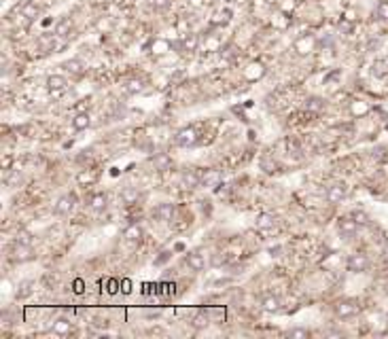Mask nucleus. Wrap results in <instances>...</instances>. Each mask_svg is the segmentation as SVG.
Instances as JSON below:
<instances>
[{
	"mask_svg": "<svg viewBox=\"0 0 388 339\" xmlns=\"http://www.w3.org/2000/svg\"><path fill=\"white\" fill-rule=\"evenodd\" d=\"M74 206H76V195L74 193H66V195H62L60 200L55 202L53 212L58 216H66V214H70V212L74 210Z\"/></svg>",
	"mask_w": 388,
	"mask_h": 339,
	"instance_id": "f257e3e1",
	"label": "nucleus"
},
{
	"mask_svg": "<svg viewBox=\"0 0 388 339\" xmlns=\"http://www.w3.org/2000/svg\"><path fill=\"white\" fill-rule=\"evenodd\" d=\"M361 312V305L356 301H350V299H344V301H337L335 303V316L337 318H352Z\"/></svg>",
	"mask_w": 388,
	"mask_h": 339,
	"instance_id": "f03ea898",
	"label": "nucleus"
},
{
	"mask_svg": "<svg viewBox=\"0 0 388 339\" xmlns=\"http://www.w3.org/2000/svg\"><path fill=\"white\" fill-rule=\"evenodd\" d=\"M367 270H369V259H367V254H363V252L350 254V259H348V271H352V273H363Z\"/></svg>",
	"mask_w": 388,
	"mask_h": 339,
	"instance_id": "7ed1b4c3",
	"label": "nucleus"
},
{
	"mask_svg": "<svg viewBox=\"0 0 388 339\" xmlns=\"http://www.w3.org/2000/svg\"><path fill=\"white\" fill-rule=\"evenodd\" d=\"M318 45V38L312 36V34H303V36H299L297 40H295V51H297L299 55H308L314 51V47Z\"/></svg>",
	"mask_w": 388,
	"mask_h": 339,
	"instance_id": "20e7f679",
	"label": "nucleus"
},
{
	"mask_svg": "<svg viewBox=\"0 0 388 339\" xmlns=\"http://www.w3.org/2000/svg\"><path fill=\"white\" fill-rule=\"evenodd\" d=\"M358 227H361V225H358L352 216H344V218H340V221H337V231H340L342 237H346V239L354 237L356 231H358Z\"/></svg>",
	"mask_w": 388,
	"mask_h": 339,
	"instance_id": "39448f33",
	"label": "nucleus"
},
{
	"mask_svg": "<svg viewBox=\"0 0 388 339\" xmlns=\"http://www.w3.org/2000/svg\"><path fill=\"white\" fill-rule=\"evenodd\" d=\"M11 259L15 261V263H28V261L34 259V252H32V246H26V244H17L13 246L11 250Z\"/></svg>",
	"mask_w": 388,
	"mask_h": 339,
	"instance_id": "423d86ee",
	"label": "nucleus"
},
{
	"mask_svg": "<svg viewBox=\"0 0 388 339\" xmlns=\"http://www.w3.org/2000/svg\"><path fill=\"white\" fill-rule=\"evenodd\" d=\"M174 142L178 146H195L197 144V132L193 130V127H185V130H180L178 134H176Z\"/></svg>",
	"mask_w": 388,
	"mask_h": 339,
	"instance_id": "0eeeda50",
	"label": "nucleus"
},
{
	"mask_svg": "<svg viewBox=\"0 0 388 339\" xmlns=\"http://www.w3.org/2000/svg\"><path fill=\"white\" fill-rule=\"evenodd\" d=\"M346 195H348V187L344 185V182H337V185H331L327 189V202L329 203H340L346 200Z\"/></svg>",
	"mask_w": 388,
	"mask_h": 339,
	"instance_id": "6e6552de",
	"label": "nucleus"
},
{
	"mask_svg": "<svg viewBox=\"0 0 388 339\" xmlns=\"http://www.w3.org/2000/svg\"><path fill=\"white\" fill-rule=\"evenodd\" d=\"M174 212H176L174 203H159V206L153 210V216L157 218L159 223H170L174 218Z\"/></svg>",
	"mask_w": 388,
	"mask_h": 339,
	"instance_id": "1a4fd4ad",
	"label": "nucleus"
},
{
	"mask_svg": "<svg viewBox=\"0 0 388 339\" xmlns=\"http://www.w3.org/2000/svg\"><path fill=\"white\" fill-rule=\"evenodd\" d=\"M72 28H74V24H72V19L70 17H62L58 24H55V28H53V34L58 38H66V36H70V32H72Z\"/></svg>",
	"mask_w": 388,
	"mask_h": 339,
	"instance_id": "9d476101",
	"label": "nucleus"
},
{
	"mask_svg": "<svg viewBox=\"0 0 388 339\" xmlns=\"http://www.w3.org/2000/svg\"><path fill=\"white\" fill-rule=\"evenodd\" d=\"M68 87V79L64 74H51L47 76V89L49 91H66Z\"/></svg>",
	"mask_w": 388,
	"mask_h": 339,
	"instance_id": "9b49d317",
	"label": "nucleus"
},
{
	"mask_svg": "<svg viewBox=\"0 0 388 339\" xmlns=\"http://www.w3.org/2000/svg\"><path fill=\"white\" fill-rule=\"evenodd\" d=\"M180 182H182V187H185V189H197L202 185V176L197 172H193V170H187V172H182Z\"/></svg>",
	"mask_w": 388,
	"mask_h": 339,
	"instance_id": "f8f14e48",
	"label": "nucleus"
},
{
	"mask_svg": "<svg viewBox=\"0 0 388 339\" xmlns=\"http://www.w3.org/2000/svg\"><path fill=\"white\" fill-rule=\"evenodd\" d=\"M185 263H187V267L191 271H202L204 267H206V259H204L202 254H197V252H189L185 257Z\"/></svg>",
	"mask_w": 388,
	"mask_h": 339,
	"instance_id": "ddd939ff",
	"label": "nucleus"
},
{
	"mask_svg": "<svg viewBox=\"0 0 388 339\" xmlns=\"http://www.w3.org/2000/svg\"><path fill=\"white\" fill-rule=\"evenodd\" d=\"M19 13H22V17L34 21V19H38V15H40V6H38L36 2H32V0H28V2L22 4Z\"/></svg>",
	"mask_w": 388,
	"mask_h": 339,
	"instance_id": "4468645a",
	"label": "nucleus"
},
{
	"mask_svg": "<svg viewBox=\"0 0 388 339\" xmlns=\"http://www.w3.org/2000/svg\"><path fill=\"white\" fill-rule=\"evenodd\" d=\"M261 307H263V312H267V314H278L280 309H282V303H280L278 297L267 295L265 299L261 301Z\"/></svg>",
	"mask_w": 388,
	"mask_h": 339,
	"instance_id": "2eb2a0df",
	"label": "nucleus"
},
{
	"mask_svg": "<svg viewBox=\"0 0 388 339\" xmlns=\"http://www.w3.org/2000/svg\"><path fill=\"white\" fill-rule=\"evenodd\" d=\"M24 182V174L19 172V170H6V176H4V185L9 189H17L22 187Z\"/></svg>",
	"mask_w": 388,
	"mask_h": 339,
	"instance_id": "dca6fc26",
	"label": "nucleus"
},
{
	"mask_svg": "<svg viewBox=\"0 0 388 339\" xmlns=\"http://www.w3.org/2000/svg\"><path fill=\"white\" fill-rule=\"evenodd\" d=\"M153 168L157 170V172H166V170L172 168V157L166 155V153H157L153 157Z\"/></svg>",
	"mask_w": 388,
	"mask_h": 339,
	"instance_id": "f3484780",
	"label": "nucleus"
},
{
	"mask_svg": "<svg viewBox=\"0 0 388 339\" xmlns=\"http://www.w3.org/2000/svg\"><path fill=\"white\" fill-rule=\"evenodd\" d=\"M274 225H276V216L270 214V212H263V214L257 216V229L270 231V229H274Z\"/></svg>",
	"mask_w": 388,
	"mask_h": 339,
	"instance_id": "a211bd4d",
	"label": "nucleus"
},
{
	"mask_svg": "<svg viewBox=\"0 0 388 339\" xmlns=\"http://www.w3.org/2000/svg\"><path fill=\"white\" fill-rule=\"evenodd\" d=\"M180 42H182V49H185V51L193 53V51H197V47H200V36H197L195 32H189V34L182 36Z\"/></svg>",
	"mask_w": 388,
	"mask_h": 339,
	"instance_id": "6ab92c4d",
	"label": "nucleus"
},
{
	"mask_svg": "<svg viewBox=\"0 0 388 339\" xmlns=\"http://www.w3.org/2000/svg\"><path fill=\"white\" fill-rule=\"evenodd\" d=\"M89 125H91V117H89V112H79V115H74V119H72V127H74L76 132H85Z\"/></svg>",
	"mask_w": 388,
	"mask_h": 339,
	"instance_id": "aec40b11",
	"label": "nucleus"
},
{
	"mask_svg": "<svg viewBox=\"0 0 388 339\" xmlns=\"http://www.w3.org/2000/svg\"><path fill=\"white\" fill-rule=\"evenodd\" d=\"M62 68L64 70H68L70 74H74V76H81L83 74V70H85V66H83V62L81 60H68V62H64L62 64Z\"/></svg>",
	"mask_w": 388,
	"mask_h": 339,
	"instance_id": "412c9836",
	"label": "nucleus"
},
{
	"mask_svg": "<svg viewBox=\"0 0 388 339\" xmlns=\"http://www.w3.org/2000/svg\"><path fill=\"white\" fill-rule=\"evenodd\" d=\"M106 195L104 193H96V195H91L89 197V208L94 210V212H102L104 208H106Z\"/></svg>",
	"mask_w": 388,
	"mask_h": 339,
	"instance_id": "4be33fe9",
	"label": "nucleus"
},
{
	"mask_svg": "<svg viewBox=\"0 0 388 339\" xmlns=\"http://www.w3.org/2000/svg\"><path fill=\"white\" fill-rule=\"evenodd\" d=\"M32 293H34V282L24 280V282H19L15 297L17 299H28V297H32Z\"/></svg>",
	"mask_w": 388,
	"mask_h": 339,
	"instance_id": "5701e85b",
	"label": "nucleus"
},
{
	"mask_svg": "<svg viewBox=\"0 0 388 339\" xmlns=\"http://www.w3.org/2000/svg\"><path fill=\"white\" fill-rule=\"evenodd\" d=\"M371 72H373V76H378V79H384V76L388 74V58H384V60H376V62H373Z\"/></svg>",
	"mask_w": 388,
	"mask_h": 339,
	"instance_id": "b1692460",
	"label": "nucleus"
},
{
	"mask_svg": "<svg viewBox=\"0 0 388 339\" xmlns=\"http://www.w3.org/2000/svg\"><path fill=\"white\" fill-rule=\"evenodd\" d=\"M123 237L128 239V242H140V239H142V229L138 227V225H130L128 229L123 231Z\"/></svg>",
	"mask_w": 388,
	"mask_h": 339,
	"instance_id": "393cba45",
	"label": "nucleus"
},
{
	"mask_svg": "<svg viewBox=\"0 0 388 339\" xmlns=\"http://www.w3.org/2000/svg\"><path fill=\"white\" fill-rule=\"evenodd\" d=\"M218 180H221V174H218L216 170H208V172L202 176V185H206V187L218 185Z\"/></svg>",
	"mask_w": 388,
	"mask_h": 339,
	"instance_id": "a878e982",
	"label": "nucleus"
},
{
	"mask_svg": "<svg viewBox=\"0 0 388 339\" xmlns=\"http://www.w3.org/2000/svg\"><path fill=\"white\" fill-rule=\"evenodd\" d=\"M306 108L312 110V112H318V110L324 108V100H322V98H318V96L308 98V100H306Z\"/></svg>",
	"mask_w": 388,
	"mask_h": 339,
	"instance_id": "bb28decb",
	"label": "nucleus"
},
{
	"mask_svg": "<svg viewBox=\"0 0 388 339\" xmlns=\"http://www.w3.org/2000/svg\"><path fill=\"white\" fill-rule=\"evenodd\" d=\"M121 202L123 203H128V206H132V203H136L138 202V191L136 189H123L121 191Z\"/></svg>",
	"mask_w": 388,
	"mask_h": 339,
	"instance_id": "cd10ccee",
	"label": "nucleus"
},
{
	"mask_svg": "<svg viewBox=\"0 0 388 339\" xmlns=\"http://www.w3.org/2000/svg\"><path fill=\"white\" fill-rule=\"evenodd\" d=\"M376 19L388 21V0H380L376 4Z\"/></svg>",
	"mask_w": 388,
	"mask_h": 339,
	"instance_id": "c85d7f7f",
	"label": "nucleus"
},
{
	"mask_svg": "<svg viewBox=\"0 0 388 339\" xmlns=\"http://www.w3.org/2000/svg\"><path fill=\"white\" fill-rule=\"evenodd\" d=\"M142 81H140V79H130L128 83H125V91H128V94H134V96H136V94H142Z\"/></svg>",
	"mask_w": 388,
	"mask_h": 339,
	"instance_id": "c756f323",
	"label": "nucleus"
},
{
	"mask_svg": "<svg viewBox=\"0 0 388 339\" xmlns=\"http://www.w3.org/2000/svg\"><path fill=\"white\" fill-rule=\"evenodd\" d=\"M310 335H312V331L303 329V327H297V329L288 331V337H291V339H310Z\"/></svg>",
	"mask_w": 388,
	"mask_h": 339,
	"instance_id": "7c9ffc66",
	"label": "nucleus"
},
{
	"mask_svg": "<svg viewBox=\"0 0 388 339\" xmlns=\"http://www.w3.org/2000/svg\"><path fill=\"white\" fill-rule=\"evenodd\" d=\"M350 110H352V115H365V112H369V106L361 100H354L350 104Z\"/></svg>",
	"mask_w": 388,
	"mask_h": 339,
	"instance_id": "2f4dec72",
	"label": "nucleus"
},
{
	"mask_svg": "<svg viewBox=\"0 0 388 339\" xmlns=\"http://www.w3.org/2000/svg\"><path fill=\"white\" fill-rule=\"evenodd\" d=\"M17 244H26V246H32V242H34V236L30 231H26V229H22L17 233V239H15Z\"/></svg>",
	"mask_w": 388,
	"mask_h": 339,
	"instance_id": "473e14b6",
	"label": "nucleus"
},
{
	"mask_svg": "<svg viewBox=\"0 0 388 339\" xmlns=\"http://www.w3.org/2000/svg\"><path fill=\"white\" fill-rule=\"evenodd\" d=\"M53 333H60V335L70 333V322H68V320H58V322H53Z\"/></svg>",
	"mask_w": 388,
	"mask_h": 339,
	"instance_id": "72a5a7b5",
	"label": "nucleus"
},
{
	"mask_svg": "<svg viewBox=\"0 0 388 339\" xmlns=\"http://www.w3.org/2000/svg\"><path fill=\"white\" fill-rule=\"evenodd\" d=\"M193 327L195 329H204V327H208V316H206V312H200L195 318H193Z\"/></svg>",
	"mask_w": 388,
	"mask_h": 339,
	"instance_id": "f704fd0d",
	"label": "nucleus"
},
{
	"mask_svg": "<svg viewBox=\"0 0 388 339\" xmlns=\"http://www.w3.org/2000/svg\"><path fill=\"white\" fill-rule=\"evenodd\" d=\"M337 30H340L342 34H350L352 30H354V24H352V21H348V19H342L340 24H337Z\"/></svg>",
	"mask_w": 388,
	"mask_h": 339,
	"instance_id": "c9c22d12",
	"label": "nucleus"
},
{
	"mask_svg": "<svg viewBox=\"0 0 388 339\" xmlns=\"http://www.w3.org/2000/svg\"><path fill=\"white\" fill-rule=\"evenodd\" d=\"M352 218H354L358 225H367V223H369V216H367V212H363V210H354V212H352Z\"/></svg>",
	"mask_w": 388,
	"mask_h": 339,
	"instance_id": "e433bc0d",
	"label": "nucleus"
},
{
	"mask_svg": "<svg viewBox=\"0 0 388 339\" xmlns=\"http://www.w3.org/2000/svg\"><path fill=\"white\" fill-rule=\"evenodd\" d=\"M172 4V0H151V6L155 11H166Z\"/></svg>",
	"mask_w": 388,
	"mask_h": 339,
	"instance_id": "4c0bfd02",
	"label": "nucleus"
},
{
	"mask_svg": "<svg viewBox=\"0 0 388 339\" xmlns=\"http://www.w3.org/2000/svg\"><path fill=\"white\" fill-rule=\"evenodd\" d=\"M210 263H212L214 267H221V265L227 263V257H225V254H221V252H214L212 259H210Z\"/></svg>",
	"mask_w": 388,
	"mask_h": 339,
	"instance_id": "58836bf2",
	"label": "nucleus"
},
{
	"mask_svg": "<svg viewBox=\"0 0 388 339\" xmlns=\"http://www.w3.org/2000/svg\"><path fill=\"white\" fill-rule=\"evenodd\" d=\"M121 286H123V293H125V295H128V293L132 291V282H130V280H123V282H121Z\"/></svg>",
	"mask_w": 388,
	"mask_h": 339,
	"instance_id": "ea45409f",
	"label": "nucleus"
},
{
	"mask_svg": "<svg viewBox=\"0 0 388 339\" xmlns=\"http://www.w3.org/2000/svg\"><path fill=\"white\" fill-rule=\"evenodd\" d=\"M378 47H380V40H369V45H367L369 51H373V49H378Z\"/></svg>",
	"mask_w": 388,
	"mask_h": 339,
	"instance_id": "a19ab883",
	"label": "nucleus"
},
{
	"mask_svg": "<svg viewBox=\"0 0 388 339\" xmlns=\"http://www.w3.org/2000/svg\"><path fill=\"white\" fill-rule=\"evenodd\" d=\"M11 157H9V155H6V157H4V161H2V166H4V170H11Z\"/></svg>",
	"mask_w": 388,
	"mask_h": 339,
	"instance_id": "79ce46f5",
	"label": "nucleus"
},
{
	"mask_svg": "<svg viewBox=\"0 0 388 339\" xmlns=\"http://www.w3.org/2000/svg\"><path fill=\"white\" fill-rule=\"evenodd\" d=\"M74 291H76V293H81V291H83V282H81V280H76V282H74Z\"/></svg>",
	"mask_w": 388,
	"mask_h": 339,
	"instance_id": "37998d69",
	"label": "nucleus"
},
{
	"mask_svg": "<svg viewBox=\"0 0 388 339\" xmlns=\"http://www.w3.org/2000/svg\"><path fill=\"white\" fill-rule=\"evenodd\" d=\"M327 335H329V337H342L340 331H327Z\"/></svg>",
	"mask_w": 388,
	"mask_h": 339,
	"instance_id": "c03bdc74",
	"label": "nucleus"
},
{
	"mask_svg": "<svg viewBox=\"0 0 388 339\" xmlns=\"http://www.w3.org/2000/svg\"><path fill=\"white\" fill-rule=\"evenodd\" d=\"M386 259H388V248H386Z\"/></svg>",
	"mask_w": 388,
	"mask_h": 339,
	"instance_id": "a18cd8bd",
	"label": "nucleus"
}]
</instances>
